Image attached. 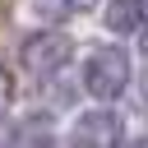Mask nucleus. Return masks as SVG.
Instances as JSON below:
<instances>
[{
	"label": "nucleus",
	"mask_w": 148,
	"mask_h": 148,
	"mask_svg": "<svg viewBox=\"0 0 148 148\" xmlns=\"http://www.w3.org/2000/svg\"><path fill=\"white\" fill-rule=\"evenodd\" d=\"M130 74H134V65H130L125 46H97L83 60V92L97 102H111L130 88Z\"/></svg>",
	"instance_id": "nucleus-1"
},
{
	"label": "nucleus",
	"mask_w": 148,
	"mask_h": 148,
	"mask_svg": "<svg viewBox=\"0 0 148 148\" xmlns=\"http://www.w3.org/2000/svg\"><path fill=\"white\" fill-rule=\"evenodd\" d=\"M69 60H74V37H65V32H32L18 46V65L28 74H37V79L60 74Z\"/></svg>",
	"instance_id": "nucleus-2"
},
{
	"label": "nucleus",
	"mask_w": 148,
	"mask_h": 148,
	"mask_svg": "<svg viewBox=\"0 0 148 148\" xmlns=\"http://www.w3.org/2000/svg\"><path fill=\"white\" fill-rule=\"evenodd\" d=\"M120 139H125V125H120V116L106 111V106L79 111L74 125H69V134H65L69 148H120Z\"/></svg>",
	"instance_id": "nucleus-3"
},
{
	"label": "nucleus",
	"mask_w": 148,
	"mask_h": 148,
	"mask_svg": "<svg viewBox=\"0 0 148 148\" xmlns=\"http://www.w3.org/2000/svg\"><path fill=\"white\" fill-rule=\"evenodd\" d=\"M102 23H106V32H116V37L139 32V28L148 23V0H111L106 14H102Z\"/></svg>",
	"instance_id": "nucleus-4"
},
{
	"label": "nucleus",
	"mask_w": 148,
	"mask_h": 148,
	"mask_svg": "<svg viewBox=\"0 0 148 148\" xmlns=\"http://www.w3.org/2000/svg\"><path fill=\"white\" fill-rule=\"evenodd\" d=\"M28 5H32V14H37L42 23H65V18L88 14L97 0H28Z\"/></svg>",
	"instance_id": "nucleus-5"
},
{
	"label": "nucleus",
	"mask_w": 148,
	"mask_h": 148,
	"mask_svg": "<svg viewBox=\"0 0 148 148\" xmlns=\"http://www.w3.org/2000/svg\"><path fill=\"white\" fill-rule=\"evenodd\" d=\"M5 148H51V120L32 116V120L14 125V130H9V143H5Z\"/></svg>",
	"instance_id": "nucleus-6"
},
{
	"label": "nucleus",
	"mask_w": 148,
	"mask_h": 148,
	"mask_svg": "<svg viewBox=\"0 0 148 148\" xmlns=\"http://www.w3.org/2000/svg\"><path fill=\"white\" fill-rule=\"evenodd\" d=\"M139 51H143V56H148V23H143V28H139Z\"/></svg>",
	"instance_id": "nucleus-7"
},
{
	"label": "nucleus",
	"mask_w": 148,
	"mask_h": 148,
	"mask_svg": "<svg viewBox=\"0 0 148 148\" xmlns=\"http://www.w3.org/2000/svg\"><path fill=\"white\" fill-rule=\"evenodd\" d=\"M130 148H148V139H134V143H130Z\"/></svg>",
	"instance_id": "nucleus-8"
},
{
	"label": "nucleus",
	"mask_w": 148,
	"mask_h": 148,
	"mask_svg": "<svg viewBox=\"0 0 148 148\" xmlns=\"http://www.w3.org/2000/svg\"><path fill=\"white\" fill-rule=\"evenodd\" d=\"M0 116H5V106H0Z\"/></svg>",
	"instance_id": "nucleus-9"
}]
</instances>
